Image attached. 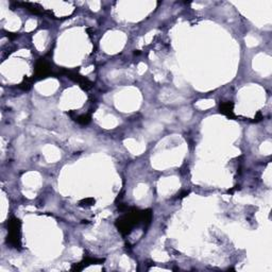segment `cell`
Instances as JSON below:
<instances>
[{"mask_svg": "<svg viewBox=\"0 0 272 272\" xmlns=\"http://www.w3.org/2000/svg\"><path fill=\"white\" fill-rule=\"evenodd\" d=\"M8 240L16 248L20 246V221L16 218H13L9 222Z\"/></svg>", "mask_w": 272, "mask_h": 272, "instance_id": "6da1fadb", "label": "cell"}, {"mask_svg": "<svg viewBox=\"0 0 272 272\" xmlns=\"http://www.w3.org/2000/svg\"><path fill=\"white\" fill-rule=\"evenodd\" d=\"M51 73L50 71V66H49L48 63L44 61V60H40L38 61V63L36 64L35 67V79H42V78H46L47 75H49Z\"/></svg>", "mask_w": 272, "mask_h": 272, "instance_id": "7a4b0ae2", "label": "cell"}, {"mask_svg": "<svg viewBox=\"0 0 272 272\" xmlns=\"http://www.w3.org/2000/svg\"><path fill=\"white\" fill-rule=\"evenodd\" d=\"M233 107L234 104L232 102H222L220 104V112L224 115H226L228 118L234 117V113H233Z\"/></svg>", "mask_w": 272, "mask_h": 272, "instance_id": "3957f363", "label": "cell"}, {"mask_svg": "<svg viewBox=\"0 0 272 272\" xmlns=\"http://www.w3.org/2000/svg\"><path fill=\"white\" fill-rule=\"evenodd\" d=\"M75 121H78L80 124H83V126L84 124H87L88 122L90 121V116L87 115V114H86V115H81V116H79V117L75 118Z\"/></svg>", "mask_w": 272, "mask_h": 272, "instance_id": "277c9868", "label": "cell"}, {"mask_svg": "<svg viewBox=\"0 0 272 272\" xmlns=\"http://www.w3.org/2000/svg\"><path fill=\"white\" fill-rule=\"evenodd\" d=\"M34 79H28V78H26L25 80H23V83L19 85V87L23 88V89L25 90H28L30 87H31V84H32V81H33Z\"/></svg>", "mask_w": 272, "mask_h": 272, "instance_id": "5b68a950", "label": "cell"}, {"mask_svg": "<svg viewBox=\"0 0 272 272\" xmlns=\"http://www.w3.org/2000/svg\"><path fill=\"white\" fill-rule=\"evenodd\" d=\"M94 203H95V200L92 199V198H86V199L82 200V201L80 202V205H81V206H92Z\"/></svg>", "mask_w": 272, "mask_h": 272, "instance_id": "8992f818", "label": "cell"}, {"mask_svg": "<svg viewBox=\"0 0 272 272\" xmlns=\"http://www.w3.org/2000/svg\"><path fill=\"white\" fill-rule=\"evenodd\" d=\"M262 119H263L262 114H260V113H257V116H256V117H255V121H260V120H262Z\"/></svg>", "mask_w": 272, "mask_h": 272, "instance_id": "52a82bcc", "label": "cell"}]
</instances>
